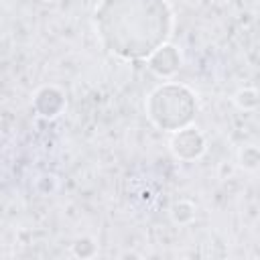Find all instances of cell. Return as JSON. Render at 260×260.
<instances>
[{
    "label": "cell",
    "mask_w": 260,
    "mask_h": 260,
    "mask_svg": "<svg viewBox=\"0 0 260 260\" xmlns=\"http://www.w3.org/2000/svg\"><path fill=\"white\" fill-rule=\"evenodd\" d=\"M102 45L122 59H146L169 41L173 12L165 0H102L93 12Z\"/></svg>",
    "instance_id": "1"
},
{
    "label": "cell",
    "mask_w": 260,
    "mask_h": 260,
    "mask_svg": "<svg viewBox=\"0 0 260 260\" xmlns=\"http://www.w3.org/2000/svg\"><path fill=\"white\" fill-rule=\"evenodd\" d=\"M171 219L179 225H187L195 219V205L187 199H179L171 205Z\"/></svg>",
    "instance_id": "6"
},
{
    "label": "cell",
    "mask_w": 260,
    "mask_h": 260,
    "mask_svg": "<svg viewBox=\"0 0 260 260\" xmlns=\"http://www.w3.org/2000/svg\"><path fill=\"white\" fill-rule=\"evenodd\" d=\"M146 65L148 69L162 77V79H169L173 77L181 65H183V57H181V51L175 47V45H169V43H162L160 47H156L148 57H146Z\"/></svg>",
    "instance_id": "4"
},
{
    "label": "cell",
    "mask_w": 260,
    "mask_h": 260,
    "mask_svg": "<svg viewBox=\"0 0 260 260\" xmlns=\"http://www.w3.org/2000/svg\"><path fill=\"white\" fill-rule=\"evenodd\" d=\"M32 108L43 118H55L65 110V93L57 85H43L35 91Z\"/></svg>",
    "instance_id": "5"
},
{
    "label": "cell",
    "mask_w": 260,
    "mask_h": 260,
    "mask_svg": "<svg viewBox=\"0 0 260 260\" xmlns=\"http://www.w3.org/2000/svg\"><path fill=\"white\" fill-rule=\"evenodd\" d=\"M93 242L89 240V238H79V240H75V244L71 246V252L75 254V256H79V258H89V256H93L95 254V246H91Z\"/></svg>",
    "instance_id": "9"
},
{
    "label": "cell",
    "mask_w": 260,
    "mask_h": 260,
    "mask_svg": "<svg viewBox=\"0 0 260 260\" xmlns=\"http://www.w3.org/2000/svg\"><path fill=\"white\" fill-rule=\"evenodd\" d=\"M169 148L179 160H197L199 156H203L207 142H205L203 132L197 126L187 124L173 132L169 140Z\"/></svg>",
    "instance_id": "3"
},
{
    "label": "cell",
    "mask_w": 260,
    "mask_h": 260,
    "mask_svg": "<svg viewBox=\"0 0 260 260\" xmlns=\"http://www.w3.org/2000/svg\"><path fill=\"white\" fill-rule=\"evenodd\" d=\"M234 104L244 112H252V110L258 108V91L254 87H242V89L236 91Z\"/></svg>",
    "instance_id": "8"
},
{
    "label": "cell",
    "mask_w": 260,
    "mask_h": 260,
    "mask_svg": "<svg viewBox=\"0 0 260 260\" xmlns=\"http://www.w3.org/2000/svg\"><path fill=\"white\" fill-rule=\"evenodd\" d=\"M144 108L156 128L175 132L191 124V120L195 118L197 98L187 85L167 81L148 93Z\"/></svg>",
    "instance_id": "2"
},
{
    "label": "cell",
    "mask_w": 260,
    "mask_h": 260,
    "mask_svg": "<svg viewBox=\"0 0 260 260\" xmlns=\"http://www.w3.org/2000/svg\"><path fill=\"white\" fill-rule=\"evenodd\" d=\"M238 165L244 169V171H258V165H260V150L256 144H246L238 150Z\"/></svg>",
    "instance_id": "7"
}]
</instances>
